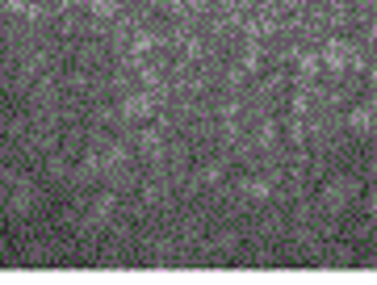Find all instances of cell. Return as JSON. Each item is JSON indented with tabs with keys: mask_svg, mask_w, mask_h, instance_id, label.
<instances>
[{
	"mask_svg": "<svg viewBox=\"0 0 377 285\" xmlns=\"http://www.w3.org/2000/svg\"><path fill=\"white\" fill-rule=\"evenodd\" d=\"M319 63H323L327 71H344V67H361V50H357V46H348L344 38H332V42L323 46V55H319Z\"/></svg>",
	"mask_w": 377,
	"mask_h": 285,
	"instance_id": "1",
	"label": "cell"
},
{
	"mask_svg": "<svg viewBox=\"0 0 377 285\" xmlns=\"http://www.w3.org/2000/svg\"><path fill=\"white\" fill-rule=\"evenodd\" d=\"M155 92H130V97H122V105H118V113L126 118V122H147L151 113H155Z\"/></svg>",
	"mask_w": 377,
	"mask_h": 285,
	"instance_id": "2",
	"label": "cell"
},
{
	"mask_svg": "<svg viewBox=\"0 0 377 285\" xmlns=\"http://www.w3.org/2000/svg\"><path fill=\"white\" fill-rule=\"evenodd\" d=\"M353 197H357V181H353V176H336V181L323 189V202H327V210H344Z\"/></svg>",
	"mask_w": 377,
	"mask_h": 285,
	"instance_id": "3",
	"label": "cell"
},
{
	"mask_svg": "<svg viewBox=\"0 0 377 285\" xmlns=\"http://www.w3.org/2000/svg\"><path fill=\"white\" fill-rule=\"evenodd\" d=\"M34 210V185L29 181H13V189H8V214L13 218H25Z\"/></svg>",
	"mask_w": 377,
	"mask_h": 285,
	"instance_id": "4",
	"label": "cell"
},
{
	"mask_svg": "<svg viewBox=\"0 0 377 285\" xmlns=\"http://www.w3.org/2000/svg\"><path fill=\"white\" fill-rule=\"evenodd\" d=\"M109 214H113V193H101V197L92 202V210L84 214V231H88V227H101V223H109Z\"/></svg>",
	"mask_w": 377,
	"mask_h": 285,
	"instance_id": "5",
	"label": "cell"
},
{
	"mask_svg": "<svg viewBox=\"0 0 377 285\" xmlns=\"http://www.w3.org/2000/svg\"><path fill=\"white\" fill-rule=\"evenodd\" d=\"M243 197H248V202H256V206H260V202H269V197H273V181H264V176L243 181Z\"/></svg>",
	"mask_w": 377,
	"mask_h": 285,
	"instance_id": "6",
	"label": "cell"
},
{
	"mask_svg": "<svg viewBox=\"0 0 377 285\" xmlns=\"http://www.w3.org/2000/svg\"><path fill=\"white\" fill-rule=\"evenodd\" d=\"M348 126H353L357 134H369V130H374V105H357V109L348 113Z\"/></svg>",
	"mask_w": 377,
	"mask_h": 285,
	"instance_id": "7",
	"label": "cell"
},
{
	"mask_svg": "<svg viewBox=\"0 0 377 285\" xmlns=\"http://www.w3.org/2000/svg\"><path fill=\"white\" fill-rule=\"evenodd\" d=\"M122 8V0H88V13L92 17H113Z\"/></svg>",
	"mask_w": 377,
	"mask_h": 285,
	"instance_id": "8",
	"label": "cell"
},
{
	"mask_svg": "<svg viewBox=\"0 0 377 285\" xmlns=\"http://www.w3.org/2000/svg\"><path fill=\"white\" fill-rule=\"evenodd\" d=\"M151 46H155V34H147V29H143V34H134V46H130V50H134V59H143Z\"/></svg>",
	"mask_w": 377,
	"mask_h": 285,
	"instance_id": "9",
	"label": "cell"
},
{
	"mask_svg": "<svg viewBox=\"0 0 377 285\" xmlns=\"http://www.w3.org/2000/svg\"><path fill=\"white\" fill-rule=\"evenodd\" d=\"M319 67H323V63H319V55H302V59H298V71H302V80H311Z\"/></svg>",
	"mask_w": 377,
	"mask_h": 285,
	"instance_id": "10",
	"label": "cell"
},
{
	"mask_svg": "<svg viewBox=\"0 0 377 285\" xmlns=\"http://www.w3.org/2000/svg\"><path fill=\"white\" fill-rule=\"evenodd\" d=\"M273 139H277V126H273V122H264V126H260V143H264V147H269V143H273Z\"/></svg>",
	"mask_w": 377,
	"mask_h": 285,
	"instance_id": "11",
	"label": "cell"
},
{
	"mask_svg": "<svg viewBox=\"0 0 377 285\" xmlns=\"http://www.w3.org/2000/svg\"><path fill=\"white\" fill-rule=\"evenodd\" d=\"M4 8H8V13H25V8H29V0H4Z\"/></svg>",
	"mask_w": 377,
	"mask_h": 285,
	"instance_id": "12",
	"label": "cell"
},
{
	"mask_svg": "<svg viewBox=\"0 0 377 285\" xmlns=\"http://www.w3.org/2000/svg\"><path fill=\"white\" fill-rule=\"evenodd\" d=\"M369 214H374V218H377V185H374V189H369Z\"/></svg>",
	"mask_w": 377,
	"mask_h": 285,
	"instance_id": "13",
	"label": "cell"
},
{
	"mask_svg": "<svg viewBox=\"0 0 377 285\" xmlns=\"http://www.w3.org/2000/svg\"><path fill=\"white\" fill-rule=\"evenodd\" d=\"M0 256H4V239H0Z\"/></svg>",
	"mask_w": 377,
	"mask_h": 285,
	"instance_id": "14",
	"label": "cell"
},
{
	"mask_svg": "<svg viewBox=\"0 0 377 285\" xmlns=\"http://www.w3.org/2000/svg\"><path fill=\"white\" fill-rule=\"evenodd\" d=\"M374 244H377V239H374Z\"/></svg>",
	"mask_w": 377,
	"mask_h": 285,
	"instance_id": "15",
	"label": "cell"
}]
</instances>
